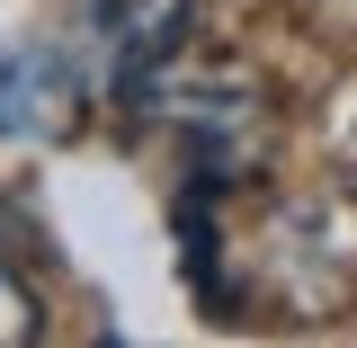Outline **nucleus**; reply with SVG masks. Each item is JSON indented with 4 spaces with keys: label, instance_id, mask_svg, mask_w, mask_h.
<instances>
[{
    "label": "nucleus",
    "instance_id": "obj_3",
    "mask_svg": "<svg viewBox=\"0 0 357 348\" xmlns=\"http://www.w3.org/2000/svg\"><path fill=\"white\" fill-rule=\"evenodd\" d=\"M45 331V304H36V286L18 277V268L0 259V348H18V340H36Z\"/></svg>",
    "mask_w": 357,
    "mask_h": 348
},
{
    "label": "nucleus",
    "instance_id": "obj_1",
    "mask_svg": "<svg viewBox=\"0 0 357 348\" xmlns=\"http://www.w3.org/2000/svg\"><path fill=\"white\" fill-rule=\"evenodd\" d=\"M188 9L197 0H98L89 9V45H98V72H107L116 98H143L161 81V63L188 36Z\"/></svg>",
    "mask_w": 357,
    "mask_h": 348
},
{
    "label": "nucleus",
    "instance_id": "obj_2",
    "mask_svg": "<svg viewBox=\"0 0 357 348\" xmlns=\"http://www.w3.org/2000/svg\"><path fill=\"white\" fill-rule=\"evenodd\" d=\"M81 107V81L45 45H0V143H54Z\"/></svg>",
    "mask_w": 357,
    "mask_h": 348
}]
</instances>
